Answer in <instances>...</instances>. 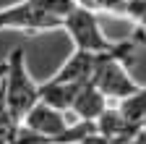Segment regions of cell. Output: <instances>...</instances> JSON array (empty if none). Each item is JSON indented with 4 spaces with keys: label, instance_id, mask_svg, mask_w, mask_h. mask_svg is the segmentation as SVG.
<instances>
[{
    "label": "cell",
    "instance_id": "cell-1",
    "mask_svg": "<svg viewBox=\"0 0 146 144\" xmlns=\"http://www.w3.org/2000/svg\"><path fill=\"white\" fill-rule=\"evenodd\" d=\"M63 31L70 37L73 50L99 52V55H117L125 63H131V58L136 55L138 42L143 40L141 31H136L133 37H125V40H110L104 34V29H102V24H99L97 11H91L81 3H76L73 11L65 16Z\"/></svg>",
    "mask_w": 146,
    "mask_h": 144
},
{
    "label": "cell",
    "instance_id": "cell-2",
    "mask_svg": "<svg viewBox=\"0 0 146 144\" xmlns=\"http://www.w3.org/2000/svg\"><path fill=\"white\" fill-rule=\"evenodd\" d=\"M76 0H18L0 8V31L42 34L63 29L65 16L73 11Z\"/></svg>",
    "mask_w": 146,
    "mask_h": 144
},
{
    "label": "cell",
    "instance_id": "cell-3",
    "mask_svg": "<svg viewBox=\"0 0 146 144\" xmlns=\"http://www.w3.org/2000/svg\"><path fill=\"white\" fill-rule=\"evenodd\" d=\"M0 81L5 89V102L11 115L21 123L29 115V110L39 102V89H42V84H36L34 76L29 74L21 47L11 50V55L5 58L3 68H0Z\"/></svg>",
    "mask_w": 146,
    "mask_h": 144
},
{
    "label": "cell",
    "instance_id": "cell-4",
    "mask_svg": "<svg viewBox=\"0 0 146 144\" xmlns=\"http://www.w3.org/2000/svg\"><path fill=\"white\" fill-rule=\"evenodd\" d=\"M91 84H94L110 102H123V100H128L131 94H136L141 89V84L128 74V63L120 60L117 55H104L102 58Z\"/></svg>",
    "mask_w": 146,
    "mask_h": 144
},
{
    "label": "cell",
    "instance_id": "cell-5",
    "mask_svg": "<svg viewBox=\"0 0 146 144\" xmlns=\"http://www.w3.org/2000/svg\"><path fill=\"white\" fill-rule=\"evenodd\" d=\"M76 118H70L65 110H58V107H52L47 102H36L29 115L21 121V126H26V129L36 131V134H44V136H52L58 144H65V134L70 131V126Z\"/></svg>",
    "mask_w": 146,
    "mask_h": 144
},
{
    "label": "cell",
    "instance_id": "cell-6",
    "mask_svg": "<svg viewBox=\"0 0 146 144\" xmlns=\"http://www.w3.org/2000/svg\"><path fill=\"white\" fill-rule=\"evenodd\" d=\"M104 55L99 52H86V50H73L65 58V63L50 76L52 81H65V84H89L94 79L97 68Z\"/></svg>",
    "mask_w": 146,
    "mask_h": 144
},
{
    "label": "cell",
    "instance_id": "cell-7",
    "mask_svg": "<svg viewBox=\"0 0 146 144\" xmlns=\"http://www.w3.org/2000/svg\"><path fill=\"white\" fill-rule=\"evenodd\" d=\"M107 107H110V100L89 81V84L81 86V92L76 94V102H73L70 113H73L76 121H91V123H97L107 113Z\"/></svg>",
    "mask_w": 146,
    "mask_h": 144
},
{
    "label": "cell",
    "instance_id": "cell-8",
    "mask_svg": "<svg viewBox=\"0 0 146 144\" xmlns=\"http://www.w3.org/2000/svg\"><path fill=\"white\" fill-rule=\"evenodd\" d=\"M97 126H99V131L102 134H107V136H112L115 141H123V144H131L143 129H138L136 123H131L125 115H123V110L117 105H110L107 107V113L97 121Z\"/></svg>",
    "mask_w": 146,
    "mask_h": 144
},
{
    "label": "cell",
    "instance_id": "cell-9",
    "mask_svg": "<svg viewBox=\"0 0 146 144\" xmlns=\"http://www.w3.org/2000/svg\"><path fill=\"white\" fill-rule=\"evenodd\" d=\"M81 86L84 84H65V81L47 79L42 84V89H39V100L52 105V107H58V110L70 113V107H73V102H76V94L81 92Z\"/></svg>",
    "mask_w": 146,
    "mask_h": 144
},
{
    "label": "cell",
    "instance_id": "cell-10",
    "mask_svg": "<svg viewBox=\"0 0 146 144\" xmlns=\"http://www.w3.org/2000/svg\"><path fill=\"white\" fill-rule=\"evenodd\" d=\"M117 107L123 110V115L131 123H136L138 129H143V126H146V86H141L138 92L131 94L128 100L117 102Z\"/></svg>",
    "mask_w": 146,
    "mask_h": 144
},
{
    "label": "cell",
    "instance_id": "cell-11",
    "mask_svg": "<svg viewBox=\"0 0 146 144\" xmlns=\"http://www.w3.org/2000/svg\"><path fill=\"white\" fill-rule=\"evenodd\" d=\"M18 126L21 123L11 115L8 102H5V89H3V81H0V144H11Z\"/></svg>",
    "mask_w": 146,
    "mask_h": 144
},
{
    "label": "cell",
    "instance_id": "cell-12",
    "mask_svg": "<svg viewBox=\"0 0 146 144\" xmlns=\"http://www.w3.org/2000/svg\"><path fill=\"white\" fill-rule=\"evenodd\" d=\"M11 144H58L52 136H44V134H36L31 129H26V126H18L16 129V136Z\"/></svg>",
    "mask_w": 146,
    "mask_h": 144
},
{
    "label": "cell",
    "instance_id": "cell-13",
    "mask_svg": "<svg viewBox=\"0 0 146 144\" xmlns=\"http://www.w3.org/2000/svg\"><path fill=\"white\" fill-rule=\"evenodd\" d=\"M78 144H123V141H115L112 136H107V134H102V131L97 129V131H91L89 136H84Z\"/></svg>",
    "mask_w": 146,
    "mask_h": 144
},
{
    "label": "cell",
    "instance_id": "cell-14",
    "mask_svg": "<svg viewBox=\"0 0 146 144\" xmlns=\"http://www.w3.org/2000/svg\"><path fill=\"white\" fill-rule=\"evenodd\" d=\"M138 31L143 34V40H146V16H143V19H141V21H138Z\"/></svg>",
    "mask_w": 146,
    "mask_h": 144
},
{
    "label": "cell",
    "instance_id": "cell-15",
    "mask_svg": "<svg viewBox=\"0 0 146 144\" xmlns=\"http://www.w3.org/2000/svg\"><path fill=\"white\" fill-rule=\"evenodd\" d=\"M131 144H146V134H143V131H141V134H138V136H136V139H133V141H131Z\"/></svg>",
    "mask_w": 146,
    "mask_h": 144
}]
</instances>
